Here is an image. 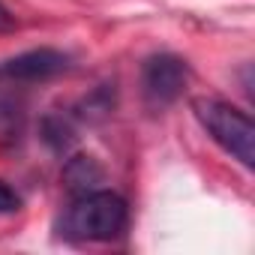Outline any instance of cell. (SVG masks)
Here are the masks:
<instances>
[{"instance_id": "6da1fadb", "label": "cell", "mask_w": 255, "mask_h": 255, "mask_svg": "<svg viewBox=\"0 0 255 255\" xmlns=\"http://www.w3.org/2000/svg\"><path fill=\"white\" fill-rule=\"evenodd\" d=\"M129 225V204L111 189H93L75 195L57 222V234L78 243L114 240Z\"/></svg>"}, {"instance_id": "7a4b0ae2", "label": "cell", "mask_w": 255, "mask_h": 255, "mask_svg": "<svg viewBox=\"0 0 255 255\" xmlns=\"http://www.w3.org/2000/svg\"><path fill=\"white\" fill-rule=\"evenodd\" d=\"M192 111H195L198 123L207 129V135L231 159H237L243 168L255 165V126L246 111H240L222 99H213V96L192 99Z\"/></svg>"}, {"instance_id": "3957f363", "label": "cell", "mask_w": 255, "mask_h": 255, "mask_svg": "<svg viewBox=\"0 0 255 255\" xmlns=\"http://www.w3.org/2000/svg\"><path fill=\"white\" fill-rule=\"evenodd\" d=\"M189 81V66L177 54H153L141 69V87L150 105H171Z\"/></svg>"}, {"instance_id": "277c9868", "label": "cell", "mask_w": 255, "mask_h": 255, "mask_svg": "<svg viewBox=\"0 0 255 255\" xmlns=\"http://www.w3.org/2000/svg\"><path fill=\"white\" fill-rule=\"evenodd\" d=\"M69 69V57L57 48H30L3 63V72L18 81H45Z\"/></svg>"}, {"instance_id": "5b68a950", "label": "cell", "mask_w": 255, "mask_h": 255, "mask_svg": "<svg viewBox=\"0 0 255 255\" xmlns=\"http://www.w3.org/2000/svg\"><path fill=\"white\" fill-rule=\"evenodd\" d=\"M102 180H105V171L93 156H72L63 168V183L72 195L93 192V189H99Z\"/></svg>"}, {"instance_id": "8992f818", "label": "cell", "mask_w": 255, "mask_h": 255, "mask_svg": "<svg viewBox=\"0 0 255 255\" xmlns=\"http://www.w3.org/2000/svg\"><path fill=\"white\" fill-rule=\"evenodd\" d=\"M42 138H45L54 150H66V147L72 144L75 132H72L69 120H63V117H45V123H42Z\"/></svg>"}, {"instance_id": "52a82bcc", "label": "cell", "mask_w": 255, "mask_h": 255, "mask_svg": "<svg viewBox=\"0 0 255 255\" xmlns=\"http://www.w3.org/2000/svg\"><path fill=\"white\" fill-rule=\"evenodd\" d=\"M21 207V198L12 186H6L3 180H0V213H15Z\"/></svg>"}, {"instance_id": "ba28073f", "label": "cell", "mask_w": 255, "mask_h": 255, "mask_svg": "<svg viewBox=\"0 0 255 255\" xmlns=\"http://www.w3.org/2000/svg\"><path fill=\"white\" fill-rule=\"evenodd\" d=\"M6 27H12V15H9V9L0 3V30H6Z\"/></svg>"}]
</instances>
